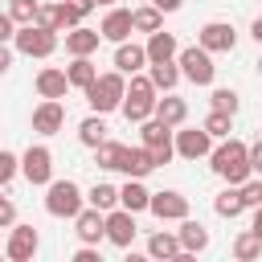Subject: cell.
<instances>
[{
	"mask_svg": "<svg viewBox=\"0 0 262 262\" xmlns=\"http://www.w3.org/2000/svg\"><path fill=\"white\" fill-rule=\"evenodd\" d=\"M209 168L221 176V180H229V184H242L246 176H250V156H246V143L242 139H221L213 151H209Z\"/></svg>",
	"mask_w": 262,
	"mask_h": 262,
	"instance_id": "obj_1",
	"label": "cell"
},
{
	"mask_svg": "<svg viewBox=\"0 0 262 262\" xmlns=\"http://www.w3.org/2000/svg\"><path fill=\"white\" fill-rule=\"evenodd\" d=\"M82 94H86V102H90L94 115H111V111H119V102H123V94H127V74L106 70V74H98Z\"/></svg>",
	"mask_w": 262,
	"mask_h": 262,
	"instance_id": "obj_2",
	"label": "cell"
},
{
	"mask_svg": "<svg viewBox=\"0 0 262 262\" xmlns=\"http://www.w3.org/2000/svg\"><path fill=\"white\" fill-rule=\"evenodd\" d=\"M172 131H176V127H168V123H164V119H156V115H147V119L139 123L143 147H147V156H151V164H156V168H164V164H168V160L176 156Z\"/></svg>",
	"mask_w": 262,
	"mask_h": 262,
	"instance_id": "obj_3",
	"label": "cell"
},
{
	"mask_svg": "<svg viewBox=\"0 0 262 262\" xmlns=\"http://www.w3.org/2000/svg\"><path fill=\"white\" fill-rule=\"evenodd\" d=\"M86 205V196H82V188L74 184V180H49L45 184V213L49 217H78V209Z\"/></svg>",
	"mask_w": 262,
	"mask_h": 262,
	"instance_id": "obj_4",
	"label": "cell"
},
{
	"mask_svg": "<svg viewBox=\"0 0 262 262\" xmlns=\"http://www.w3.org/2000/svg\"><path fill=\"white\" fill-rule=\"evenodd\" d=\"M176 66H180V78H188L192 86H213L217 66H213V53H209V49L188 45V49H180V53H176Z\"/></svg>",
	"mask_w": 262,
	"mask_h": 262,
	"instance_id": "obj_5",
	"label": "cell"
},
{
	"mask_svg": "<svg viewBox=\"0 0 262 262\" xmlns=\"http://www.w3.org/2000/svg\"><path fill=\"white\" fill-rule=\"evenodd\" d=\"M12 45H16V53H25V57H49V53L57 49V33H53V29H41V25H16Z\"/></svg>",
	"mask_w": 262,
	"mask_h": 262,
	"instance_id": "obj_6",
	"label": "cell"
},
{
	"mask_svg": "<svg viewBox=\"0 0 262 262\" xmlns=\"http://www.w3.org/2000/svg\"><path fill=\"white\" fill-rule=\"evenodd\" d=\"M20 176L29 180V184H49L53 180V151L45 147V143H33L25 156H20Z\"/></svg>",
	"mask_w": 262,
	"mask_h": 262,
	"instance_id": "obj_7",
	"label": "cell"
},
{
	"mask_svg": "<svg viewBox=\"0 0 262 262\" xmlns=\"http://www.w3.org/2000/svg\"><path fill=\"white\" fill-rule=\"evenodd\" d=\"M172 143H176V156L184 160H205L213 151V135L205 127H184V131H172Z\"/></svg>",
	"mask_w": 262,
	"mask_h": 262,
	"instance_id": "obj_8",
	"label": "cell"
},
{
	"mask_svg": "<svg viewBox=\"0 0 262 262\" xmlns=\"http://www.w3.org/2000/svg\"><path fill=\"white\" fill-rule=\"evenodd\" d=\"M196 45H201V49H209V53H233L237 33H233V25H229V20H209V25L196 33Z\"/></svg>",
	"mask_w": 262,
	"mask_h": 262,
	"instance_id": "obj_9",
	"label": "cell"
},
{
	"mask_svg": "<svg viewBox=\"0 0 262 262\" xmlns=\"http://www.w3.org/2000/svg\"><path fill=\"white\" fill-rule=\"evenodd\" d=\"M74 233H78V242H82V246H98V242L106 237V213H102V209H94V205H90V209L82 205V209H78V217H74Z\"/></svg>",
	"mask_w": 262,
	"mask_h": 262,
	"instance_id": "obj_10",
	"label": "cell"
},
{
	"mask_svg": "<svg viewBox=\"0 0 262 262\" xmlns=\"http://www.w3.org/2000/svg\"><path fill=\"white\" fill-rule=\"evenodd\" d=\"M135 213H127L123 205H115V209H106V242L111 246H119V250H127L131 242H135Z\"/></svg>",
	"mask_w": 262,
	"mask_h": 262,
	"instance_id": "obj_11",
	"label": "cell"
},
{
	"mask_svg": "<svg viewBox=\"0 0 262 262\" xmlns=\"http://www.w3.org/2000/svg\"><path fill=\"white\" fill-rule=\"evenodd\" d=\"M147 213H156L160 221H180V217H188V196H184V192H176V188L151 192V201H147Z\"/></svg>",
	"mask_w": 262,
	"mask_h": 262,
	"instance_id": "obj_12",
	"label": "cell"
},
{
	"mask_svg": "<svg viewBox=\"0 0 262 262\" xmlns=\"http://www.w3.org/2000/svg\"><path fill=\"white\" fill-rule=\"evenodd\" d=\"M66 127V106L61 98H41V106L33 111V131L37 135H57Z\"/></svg>",
	"mask_w": 262,
	"mask_h": 262,
	"instance_id": "obj_13",
	"label": "cell"
},
{
	"mask_svg": "<svg viewBox=\"0 0 262 262\" xmlns=\"http://www.w3.org/2000/svg\"><path fill=\"white\" fill-rule=\"evenodd\" d=\"M4 254H8L12 262H29V258L37 254V229H33V225H16V221H12V233H8Z\"/></svg>",
	"mask_w": 262,
	"mask_h": 262,
	"instance_id": "obj_14",
	"label": "cell"
},
{
	"mask_svg": "<svg viewBox=\"0 0 262 262\" xmlns=\"http://www.w3.org/2000/svg\"><path fill=\"white\" fill-rule=\"evenodd\" d=\"M98 41H102L98 29H86V25L66 29V53H70V57H90V53L98 49Z\"/></svg>",
	"mask_w": 262,
	"mask_h": 262,
	"instance_id": "obj_15",
	"label": "cell"
},
{
	"mask_svg": "<svg viewBox=\"0 0 262 262\" xmlns=\"http://www.w3.org/2000/svg\"><path fill=\"white\" fill-rule=\"evenodd\" d=\"M98 33H102V41H127L135 29H131V8H111L106 16H102V25H98Z\"/></svg>",
	"mask_w": 262,
	"mask_h": 262,
	"instance_id": "obj_16",
	"label": "cell"
},
{
	"mask_svg": "<svg viewBox=\"0 0 262 262\" xmlns=\"http://www.w3.org/2000/svg\"><path fill=\"white\" fill-rule=\"evenodd\" d=\"M147 66V49L135 45V41H119L115 45V70L119 74H139Z\"/></svg>",
	"mask_w": 262,
	"mask_h": 262,
	"instance_id": "obj_17",
	"label": "cell"
},
{
	"mask_svg": "<svg viewBox=\"0 0 262 262\" xmlns=\"http://www.w3.org/2000/svg\"><path fill=\"white\" fill-rule=\"evenodd\" d=\"M176 237H180V250H184V254H201V250H209V229H205L201 221H192V217H180Z\"/></svg>",
	"mask_w": 262,
	"mask_h": 262,
	"instance_id": "obj_18",
	"label": "cell"
},
{
	"mask_svg": "<svg viewBox=\"0 0 262 262\" xmlns=\"http://www.w3.org/2000/svg\"><path fill=\"white\" fill-rule=\"evenodd\" d=\"M66 90H70L66 70H57V66L37 70V94H41V98H66Z\"/></svg>",
	"mask_w": 262,
	"mask_h": 262,
	"instance_id": "obj_19",
	"label": "cell"
},
{
	"mask_svg": "<svg viewBox=\"0 0 262 262\" xmlns=\"http://www.w3.org/2000/svg\"><path fill=\"white\" fill-rule=\"evenodd\" d=\"M147 78H151L156 94L176 90V82H180V66H176V57H172V61H147Z\"/></svg>",
	"mask_w": 262,
	"mask_h": 262,
	"instance_id": "obj_20",
	"label": "cell"
},
{
	"mask_svg": "<svg viewBox=\"0 0 262 262\" xmlns=\"http://www.w3.org/2000/svg\"><path fill=\"white\" fill-rule=\"evenodd\" d=\"M147 61H172L176 53H180V45H176V37L172 33H164V29H156V33H147Z\"/></svg>",
	"mask_w": 262,
	"mask_h": 262,
	"instance_id": "obj_21",
	"label": "cell"
},
{
	"mask_svg": "<svg viewBox=\"0 0 262 262\" xmlns=\"http://www.w3.org/2000/svg\"><path fill=\"white\" fill-rule=\"evenodd\" d=\"M151 115H156V119H164L168 127H180V123L188 119V102H184V98H176V94L168 90L164 98H156V111H151Z\"/></svg>",
	"mask_w": 262,
	"mask_h": 262,
	"instance_id": "obj_22",
	"label": "cell"
},
{
	"mask_svg": "<svg viewBox=\"0 0 262 262\" xmlns=\"http://www.w3.org/2000/svg\"><path fill=\"white\" fill-rule=\"evenodd\" d=\"M151 168H156V164H151V156H147V147H143V143H139V147H123L119 172H127V176H135V180H143Z\"/></svg>",
	"mask_w": 262,
	"mask_h": 262,
	"instance_id": "obj_23",
	"label": "cell"
},
{
	"mask_svg": "<svg viewBox=\"0 0 262 262\" xmlns=\"http://www.w3.org/2000/svg\"><path fill=\"white\" fill-rule=\"evenodd\" d=\"M147 254L160 258V262H176V258H180V237L168 233V229H156V233L147 237Z\"/></svg>",
	"mask_w": 262,
	"mask_h": 262,
	"instance_id": "obj_24",
	"label": "cell"
},
{
	"mask_svg": "<svg viewBox=\"0 0 262 262\" xmlns=\"http://www.w3.org/2000/svg\"><path fill=\"white\" fill-rule=\"evenodd\" d=\"M147 201H151V192H147V188H143V180H135V176L119 188V205H123L127 213H143V209H147Z\"/></svg>",
	"mask_w": 262,
	"mask_h": 262,
	"instance_id": "obj_25",
	"label": "cell"
},
{
	"mask_svg": "<svg viewBox=\"0 0 262 262\" xmlns=\"http://www.w3.org/2000/svg\"><path fill=\"white\" fill-rule=\"evenodd\" d=\"M119 111H123V119H127V123H143V119L156 111V98H143V94H123Z\"/></svg>",
	"mask_w": 262,
	"mask_h": 262,
	"instance_id": "obj_26",
	"label": "cell"
},
{
	"mask_svg": "<svg viewBox=\"0 0 262 262\" xmlns=\"http://www.w3.org/2000/svg\"><path fill=\"white\" fill-rule=\"evenodd\" d=\"M213 209H217V217H225V221L242 217V213H246V205H242V192H237V184H229L225 192H217V196H213Z\"/></svg>",
	"mask_w": 262,
	"mask_h": 262,
	"instance_id": "obj_27",
	"label": "cell"
},
{
	"mask_svg": "<svg viewBox=\"0 0 262 262\" xmlns=\"http://www.w3.org/2000/svg\"><path fill=\"white\" fill-rule=\"evenodd\" d=\"M131 29H135V33H156V29H164V12H160L156 4L131 8Z\"/></svg>",
	"mask_w": 262,
	"mask_h": 262,
	"instance_id": "obj_28",
	"label": "cell"
},
{
	"mask_svg": "<svg viewBox=\"0 0 262 262\" xmlns=\"http://www.w3.org/2000/svg\"><path fill=\"white\" fill-rule=\"evenodd\" d=\"M66 78H70V86H78V90H86L94 78H98V66L90 61V57H74L70 66H66Z\"/></svg>",
	"mask_w": 262,
	"mask_h": 262,
	"instance_id": "obj_29",
	"label": "cell"
},
{
	"mask_svg": "<svg viewBox=\"0 0 262 262\" xmlns=\"http://www.w3.org/2000/svg\"><path fill=\"white\" fill-rule=\"evenodd\" d=\"M233 258H242V262H254V258H262V237H258L254 229L237 233V237H233Z\"/></svg>",
	"mask_w": 262,
	"mask_h": 262,
	"instance_id": "obj_30",
	"label": "cell"
},
{
	"mask_svg": "<svg viewBox=\"0 0 262 262\" xmlns=\"http://www.w3.org/2000/svg\"><path fill=\"white\" fill-rule=\"evenodd\" d=\"M78 139H82L86 147H98V143L106 139V123H102V115H90V119H82V123H78Z\"/></svg>",
	"mask_w": 262,
	"mask_h": 262,
	"instance_id": "obj_31",
	"label": "cell"
},
{
	"mask_svg": "<svg viewBox=\"0 0 262 262\" xmlns=\"http://www.w3.org/2000/svg\"><path fill=\"white\" fill-rule=\"evenodd\" d=\"M86 205H94V209H102V213H106V209H115V205H119V188L98 180V184L86 192Z\"/></svg>",
	"mask_w": 262,
	"mask_h": 262,
	"instance_id": "obj_32",
	"label": "cell"
},
{
	"mask_svg": "<svg viewBox=\"0 0 262 262\" xmlns=\"http://www.w3.org/2000/svg\"><path fill=\"white\" fill-rule=\"evenodd\" d=\"M209 106H213V111H225V115H237L242 98H237V90H229V86H217V90L209 94Z\"/></svg>",
	"mask_w": 262,
	"mask_h": 262,
	"instance_id": "obj_33",
	"label": "cell"
},
{
	"mask_svg": "<svg viewBox=\"0 0 262 262\" xmlns=\"http://www.w3.org/2000/svg\"><path fill=\"white\" fill-rule=\"evenodd\" d=\"M201 127H205V131H209L213 139H225V135L233 131V115H225V111H209Z\"/></svg>",
	"mask_w": 262,
	"mask_h": 262,
	"instance_id": "obj_34",
	"label": "cell"
},
{
	"mask_svg": "<svg viewBox=\"0 0 262 262\" xmlns=\"http://www.w3.org/2000/svg\"><path fill=\"white\" fill-rule=\"evenodd\" d=\"M119 160H123V143L102 139V143L94 147V164H98V168H119Z\"/></svg>",
	"mask_w": 262,
	"mask_h": 262,
	"instance_id": "obj_35",
	"label": "cell"
},
{
	"mask_svg": "<svg viewBox=\"0 0 262 262\" xmlns=\"http://www.w3.org/2000/svg\"><path fill=\"white\" fill-rule=\"evenodd\" d=\"M8 16L16 25H33L37 20V0H8Z\"/></svg>",
	"mask_w": 262,
	"mask_h": 262,
	"instance_id": "obj_36",
	"label": "cell"
},
{
	"mask_svg": "<svg viewBox=\"0 0 262 262\" xmlns=\"http://www.w3.org/2000/svg\"><path fill=\"white\" fill-rule=\"evenodd\" d=\"M237 192H242V205H246V209L262 205V180H250V176H246V180L237 184Z\"/></svg>",
	"mask_w": 262,
	"mask_h": 262,
	"instance_id": "obj_37",
	"label": "cell"
},
{
	"mask_svg": "<svg viewBox=\"0 0 262 262\" xmlns=\"http://www.w3.org/2000/svg\"><path fill=\"white\" fill-rule=\"evenodd\" d=\"M16 172H20V160H16L12 151H4V147H0V188H4V184H12V176H16Z\"/></svg>",
	"mask_w": 262,
	"mask_h": 262,
	"instance_id": "obj_38",
	"label": "cell"
},
{
	"mask_svg": "<svg viewBox=\"0 0 262 262\" xmlns=\"http://www.w3.org/2000/svg\"><path fill=\"white\" fill-rule=\"evenodd\" d=\"M12 221H16V205H12V201L0 192V229H8Z\"/></svg>",
	"mask_w": 262,
	"mask_h": 262,
	"instance_id": "obj_39",
	"label": "cell"
},
{
	"mask_svg": "<svg viewBox=\"0 0 262 262\" xmlns=\"http://www.w3.org/2000/svg\"><path fill=\"white\" fill-rule=\"evenodd\" d=\"M246 156H250V172H258V176H262V139H258V143H250V147H246Z\"/></svg>",
	"mask_w": 262,
	"mask_h": 262,
	"instance_id": "obj_40",
	"label": "cell"
},
{
	"mask_svg": "<svg viewBox=\"0 0 262 262\" xmlns=\"http://www.w3.org/2000/svg\"><path fill=\"white\" fill-rule=\"evenodd\" d=\"M12 33H16V20L8 12H0V41H12Z\"/></svg>",
	"mask_w": 262,
	"mask_h": 262,
	"instance_id": "obj_41",
	"label": "cell"
},
{
	"mask_svg": "<svg viewBox=\"0 0 262 262\" xmlns=\"http://www.w3.org/2000/svg\"><path fill=\"white\" fill-rule=\"evenodd\" d=\"M74 262H98V250L94 246H82V250H74Z\"/></svg>",
	"mask_w": 262,
	"mask_h": 262,
	"instance_id": "obj_42",
	"label": "cell"
},
{
	"mask_svg": "<svg viewBox=\"0 0 262 262\" xmlns=\"http://www.w3.org/2000/svg\"><path fill=\"white\" fill-rule=\"evenodd\" d=\"M8 66H12V49L8 41H0V74H8Z\"/></svg>",
	"mask_w": 262,
	"mask_h": 262,
	"instance_id": "obj_43",
	"label": "cell"
},
{
	"mask_svg": "<svg viewBox=\"0 0 262 262\" xmlns=\"http://www.w3.org/2000/svg\"><path fill=\"white\" fill-rule=\"evenodd\" d=\"M151 4H156V8H160V12H176V8H180V4H184V0H151Z\"/></svg>",
	"mask_w": 262,
	"mask_h": 262,
	"instance_id": "obj_44",
	"label": "cell"
},
{
	"mask_svg": "<svg viewBox=\"0 0 262 262\" xmlns=\"http://www.w3.org/2000/svg\"><path fill=\"white\" fill-rule=\"evenodd\" d=\"M250 229L262 237V205H254V221H250Z\"/></svg>",
	"mask_w": 262,
	"mask_h": 262,
	"instance_id": "obj_45",
	"label": "cell"
},
{
	"mask_svg": "<svg viewBox=\"0 0 262 262\" xmlns=\"http://www.w3.org/2000/svg\"><path fill=\"white\" fill-rule=\"evenodd\" d=\"M250 37H254V41H258V45H262V16H258V20H254V25H250Z\"/></svg>",
	"mask_w": 262,
	"mask_h": 262,
	"instance_id": "obj_46",
	"label": "cell"
},
{
	"mask_svg": "<svg viewBox=\"0 0 262 262\" xmlns=\"http://www.w3.org/2000/svg\"><path fill=\"white\" fill-rule=\"evenodd\" d=\"M258 74H262V57H258Z\"/></svg>",
	"mask_w": 262,
	"mask_h": 262,
	"instance_id": "obj_47",
	"label": "cell"
},
{
	"mask_svg": "<svg viewBox=\"0 0 262 262\" xmlns=\"http://www.w3.org/2000/svg\"><path fill=\"white\" fill-rule=\"evenodd\" d=\"M98 4H115V0H98Z\"/></svg>",
	"mask_w": 262,
	"mask_h": 262,
	"instance_id": "obj_48",
	"label": "cell"
}]
</instances>
